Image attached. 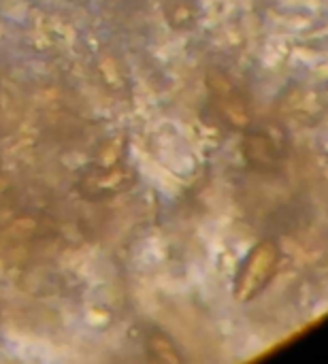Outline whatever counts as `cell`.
Here are the masks:
<instances>
[{
    "mask_svg": "<svg viewBox=\"0 0 328 364\" xmlns=\"http://www.w3.org/2000/svg\"><path fill=\"white\" fill-rule=\"evenodd\" d=\"M280 262H282V250L275 241L265 239V241L256 243L250 250V254L245 256V260L235 277V288H233L235 299L239 303H250L260 292H265V288L275 277Z\"/></svg>",
    "mask_w": 328,
    "mask_h": 364,
    "instance_id": "obj_1",
    "label": "cell"
},
{
    "mask_svg": "<svg viewBox=\"0 0 328 364\" xmlns=\"http://www.w3.org/2000/svg\"><path fill=\"white\" fill-rule=\"evenodd\" d=\"M205 85L209 90L211 107L218 113V117L235 130H250L254 122V113H252V102L243 92V87L235 79H231L224 70L218 68H211L207 73Z\"/></svg>",
    "mask_w": 328,
    "mask_h": 364,
    "instance_id": "obj_2",
    "label": "cell"
},
{
    "mask_svg": "<svg viewBox=\"0 0 328 364\" xmlns=\"http://www.w3.org/2000/svg\"><path fill=\"white\" fill-rule=\"evenodd\" d=\"M134 171H130L126 164L117 162L111 166H98L81 179L79 192L88 198H107L130 190L134 186Z\"/></svg>",
    "mask_w": 328,
    "mask_h": 364,
    "instance_id": "obj_3",
    "label": "cell"
},
{
    "mask_svg": "<svg viewBox=\"0 0 328 364\" xmlns=\"http://www.w3.org/2000/svg\"><path fill=\"white\" fill-rule=\"evenodd\" d=\"M241 154L248 166L258 173H275L282 164L277 143L265 132H248L241 143Z\"/></svg>",
    "mask_w": 328,
    "mask_h": 364,
    "instance_id": "obj_4",
    "label": "cell"
},
{
    "mask_svg": "<svg viewBox=\"0 0 328 364\" xmlns=\"http://www.w3.org/2000/svg\"><path fill=\"white\" fill-rule=\"evenodd\" d=\"M282 113L295 122H316L322 115V98L316 90H292L282 100Z\"/></svg>",
    "mask_w": 328,
    "mask_h": 364,
    "instance_id": "obj_5",
    "label": "cell"
},
{
    "mask_svg": "<svg viewBox=\"0 0 328 364\" xmlns=\"http://www.w3.org/2000/svg\"><path fill=\"white\" fill-rule=\"evenodd\" d=\"M145 350L149 354V360L154 363H166V364H181L184 356L179 354L177 346L171 341L169 335L160 333V331H152L145 339Z\"/></svg>",
    "mask_w": 328,
    "mask_h": 364,
    "instance_id": "obj_6",
    "label": "cell"
},
{
    "mask_svg": "<svg viewBox=\"0 0 328 364\" xmlns=\"http://www.w3.org/2000/svg\"><path fill=\"white\" fill-rule=\"evenodd\" d=\"M122 149L124 145L120 141H109L102 145L100 154H98V166H111V164H117L120 162V156H122Z\"/></svg>",
    "mask_w": 328,
    "mask_h": 364,
    "instance_id": "obj_7",
    "label": "cell"
}]
</instances>
